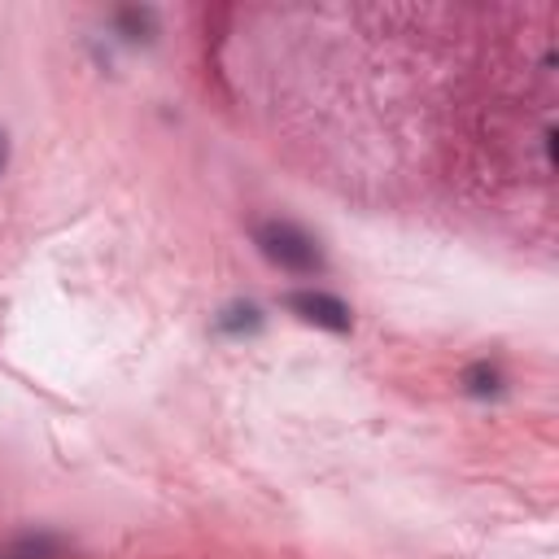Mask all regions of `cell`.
Returning <instances> with one entry per match:
<instances>
[{
	"instance_id": "cell-5",
	"label": "cell",
	"mask_w": 559,
	"mask_h": 559,
	"mask_svg": "<svg viewBox=\"0 0 559 559\" xmlns=\"http://www.w3.org/2000/svg\"><path fill=\"white\" fill-rule=\"evenodd\" d=\"M459 384H463V393H472V397H498V393H502V371H498L493 362H472V367H463Z\"/></svg>"
},
{
	"instance_id": "cell-1",
	"label": "cell",
	"mask_w": 559,
	"mask_h": 559,
	"mask_svg": "<svg viewBox=\"0 0 559 559\" xmlns=\"http://www.w3.org/2000/svg\"><path fill=\"white\" fill-rule=\"evenodd\" d=\"M253 245L271 266L288 271V275H319L323 271V245L293 218H262L253 227Z\"/></svg>"
},
{
	"instance_id": "cell-2",
	"label": "cell",
	"mask_w": 559,
	"mask_h": 559,
	"mask_svg": "<svg viewBox=\"0 0 559 559\" xmlns=\"http://www.w3.org/2000/svg\"><path fill=\"white\" fill-rule=\"evenodd\" d=\"M284 306H288V314H297L301 323H314L323 332H349L354 328L349 306L323 288H293V293H284Z\"/></svg>"
},
{
	"instance_id": "cell-3",
	"label": "cell",
	"mask_w": 559,
	"mask_h": 559,
	"mask_svg": "<svg viewBox=\"0 0 559 559\" xmlns=\"http://www.w3.org/2000/svg\"><path fill=\"white\" fill-rule=\"evenodd\" d=\"M114 31L127 39V44H148L157 35V13L148 4H127L114 13Z\"/></svg>"
},
{
	"instance_id": "cell-6",
	"label": "cell",
	"mask_w": 559,
	"mask_h": 559,
	"mask_svg": "<svg viewBox=\"0 0 559 559\" xmlns=\"http://www.w3.org/2000/svg\"><path fill=\"white\" fill-rule=\"evenodd\" d=\"M4 166H9V135H4V127H0V175H4Z\"/></svg>"
},
{
	"instance_id": "cell-4",
	"label": "cell",
	"mask_w": 559,
	"mask_h": 559,
	"mask_svg": "<svg viewBox=\"0 0 559 559\" xmlns=\"http://www.w3.org/2000/svg\"><path fill=\"white\" fill-rule=\"evenodd\" d=\"M214 328L223 336H249V332L262 328V310L253 301H231V306H223V314L214 319Z\"/></svg>"
}]
</instances>
